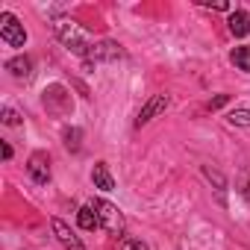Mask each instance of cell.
I'll use <instances>...</instances> for the list:
<instances>
[{
	"mask_svg": "<svg viewBox=\"0 0 250 250\" xmlns=\"http://www.w3.org/2000/svg\"><path fill=\"white\" fill-rule=\"evenodd\" d=\"M56 36H59V42H62L68 50H74V53H85V56H88V50H91V44H88V33H85L80 24H74V21H59V24H56Z\"/></svg>",
	"mask_w": 250,
	"mask_h": 250,
	"instance_id": "cell-1",
	"label": "cell"
},
{
	"mask_svg": "<svg viewBox=\"0 0 250 250\" xmlns=\"http://www.w3.org/2000/svg\"><path fill=\"white\" fill-rule=\"evenodd\" d=\"M91 209L97 212L100 227H103L109 235H121V232H124V215L118 212V206H112V203H106V200H94Z\"/></svg>",
	"mask_w": 250,
	"mask_h": 250,
	"instance_id": "cell-2",
	"label": "cell"
},
{
	"mask_svg": "<svg viewBox=\"0 0 250 250\" xmlns=\"http://www.w3.org/2000/svg\"><path fill=\"white\" fill-rule=\"evenodd\" d=\"M0 39H3L9 47H24L27 44V33H24V27L18 24V18L12 12L0 15Z\"/></svg>",
	"mask_w": 250,
	"mask_h": 250,
	"instance_id": "cell-3",
	"label": "cell"
},
{
	"mask_svg": "<svg viewBox=\"0 0 250 250\" xmlns=\"http://www.w3.org/2000/svg\"><path fill=\"white\" fill-rule=\"evenodd\" d=\"M27 168H30V177H33L39 186H44V183L50 180V159H47V153H33Z\"/></svg>",
	"mask_w": 250,
	"mask_h": 250,
	"instance_id": "cell-4",
	"label": "cell"
},
{
	"mask_svg": "<svg viewBox=\"0 0 250 250\" xmlns=\"http://www.w3.org/2000/svg\"><path fill=\"white\" fill-rule=\"evenodd\" d=\"M168 109V94H153L150 100H147V106L139 112V118H136V124L142 127V124H147V121H153L159 112H165Z\"/></svg>",
	"mask_w": 250,
	"mask_h": 250,
	"instance_id": "cell-5",
	"label": "cell"
},
{
	"mask_svg": "<svg viewBox=\"0 0 250 250\" xmlns=\"http://www.w3.org/2000/svg\"><path fill=\"white\" fill-rule=\"evenodd\" d=\"M53 232H56V238L65 244V247H71V250H80L83 247V241L71 232V227L65 224V221H59V218H53Z\"/></svg>",
	"mask_w": 250,
	"mask_h": 250,
	"instance_id": "cell-6",
	"label": "cell"
},
{
	"mask_svg": "<svg viewBox=\"0 0 250 250\" xmlns=\"http://www.w3.org/2000/svg\"><path fill=\"white\" fill-rule=\"evenodd\" d=\"M118 56H124V53L115 42H100V44H91V50H88V59H118Z\"/></svg>",
	"mask_w": 250,
	"mask_h": 250,
	"instance_id": "cell-7",
	"label": "cell"
},
{
	"mask_svg": "<svg viewBox=\"0 0 250 250\" xmlns=\"http://www.w3.org/2000/svg\"><path fill=\"white\" fill-rule=\"evenodd\" d=\"M91 180H94V186H97L100 191H112V188H115V180H112V174H109V168H106L103 162H97V165H94Z\"/></svg>",
	"mask_w": 250,
	"mask_h": 250,
	"instance_id": "cell-8",
	"label": "cell"
},
{
	"mask_svg": "<svg viewBox=\"0 0 250 250\" xmlns=\"http://www.w3.org/2000/svg\"><path fill=\"white\" fill-rule=\"evenodd\" d=\"M229 33L238 36V39H241V36H250V15L241 12V9L232 12V15H229Z\"/></svg>",
	"mask_w": 250,
	"mask_h": 250,
	"instance_id": "cell-9",
	"label": "cell"
},
{
	"mask_svg": "<svg viewBox=\"0 0 250 250\" xmlns=\"http://www.w3.org/2000/svg\"><path fill=\"white\" fill-rule=\"evenodd\" d=\"M77 221H80L83 229H97V227H100V218H97V212H94L91 206H83V209L77 212Z\"/></svg>",
	"mask_w": 250,
	"mask_h": 250,
	"instance_id": "cell-10",
	"label": "cell"
},
{
	"mask_svg": "<svg viewBox=\"0 0 250 250\" xmlns=\"http://www.w3.org/2000/svg\"><path fill=\"white\" fill-rule=\"evenodd\" d=\"M6 68H9L15 77H24V80H27V77H30V71H33V62H30L27 56H18V59H12Z\"/></svg>",
	"mask_w": 250,
	"mask_h": 250,
	"instance_id": "cell-11",
	"label": "cell"
},
{
	"mask_svg": "<svg viewBox=\"0 0 250 250\" xmlns=\"http://www.w3.org/2000/svg\"><path fill=\"white\" fill-rule=\"evenodd\" d=\"M232 65L241 71H250V47H235L232 50Z\"/></svg>",
	"mask_w": 250,
	"mask_h": 250,
	"instance_id": "cell-12",
	"label": "cell"
},
{
	"mask_svg": "<svg viewBox=\"0 0 250 250\" xmlns=\"http://www.w3.org/2000/svg\"><path fill=\"white\" fill-rule=\"evenodd\" d=\"M229 124H232V127H250V109H235V112H229Z\"/></svg>",
	"mask_w": 250,
	"mask_h": 250,
	"instance_id": "cell-13",
	"label": "cell"
},
{
	"mask_svg": "<svg viewBox=\"0 0 250 250\" xmlns=\"http://www.w3.org/2000/svg\"><path fill=\"white\" fill-rule=\"evenodd\" d=\"M18 121H21V118H18V112H15V109H6V112H3V124H9V127H15Z\"/></svg>",
	"mask_w": 250,
	"mask_h": 250,
	"instance_id": "cell-14",
	"label": "cell"
},
{
	"mask_svg": "<svg viewBox=\"0 0 250 250\" xmlns=\"http://www.w3.org/2000/svg\"><path fill=\"white\" fill-rule=\"evenodd\" d=\"M124 250H147L142 241H136V238H127V241H124Z\"/></svg>",
	"mask_w": 250,
	"mask_h": 250,
	"instance_id": "cell-15",
	"label": "cell"
},
{
	"mask_svg": "<svg viewBox=\"0 0 250 250\" xmlns=\"http://www.w3.org/2000/svg\"><path fill=\"white\" fill-rule=\"evenodd\" d=\"M200 3L203 6H215V9H229V3H221V0H218V3H212V0H200Z\"/></svg>",
	"mask_w": 250,
	"mask_h": 250,
	"instance_id": "cell-16",
	"label": "cell"
},
{
	"mask_svg": "<svg viewBox=\"0 0 250 250\" xmlns=\"http://www.w3.org/2000/svg\"><path fill=\"white\" fill-rule=\"evenodd\" d=\"M244 197H247V203H250V183L244 186Z\"/></svg>",
	"mask_w": 250,
	"mask_h": 250,
	"instance_id": "cell-17",
	"label": "cell"
}]
</instances>
